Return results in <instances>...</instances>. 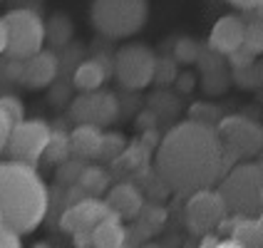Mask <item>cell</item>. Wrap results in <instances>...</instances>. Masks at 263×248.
<instances>
[{
  "instance_id": "25",
  "label": "cell",
  "mask_w": 263,
  "mask_h": 248,
  "mask_svg": "<svg viewBox=\"0 0 263 248\" xmlns=\"http://www.w3.org/2000/svg\"><path fill=\"white\" fill-rule=\"evenodd\" d=\"M82 159H65L60 161V169H58V181L60 184H65V186H70V184H77V179H80V171H82Z\"/></svg>"
},
{
  "instance_id": "7",
  "label": "cell",
  "mask_w": 263,
  "mask_h": 248,
  "mask_svg": "<svg viewBox=\"0 0 263 248\" xmlns=\"http://www.w3.org/2000/svg\"><path fill=\"white\" fill-rule=\"evenodd\" d=\"M157 55L144 43L122 45L112 58V74L124 89H144L154 82Z\"/></svg>"
},
{
  "instance_id": "29",
  "label": "cell",
  "mask_w": 263,
  "mask_h": 248,
  "mask_svg": "<svg viewBox=\"0 0 263 248\" xmlns=\"http://www.w3.org/2000/svg\"><path fill=\"white\" fill-rule=\"evenodd\" d=\"M10 129H13L10 119H8L5 115H3V112H0V151H5V146H8V137H10Z\"/></svg>"
},
{
  "instance_id": "17",
  "label": "cell",
  "mask_w": 263,
  "mask_h": 248,
  "mask_svg": "<svg viewBox=\"0 0 263 248\" xmlns=\"http://www.w3.org/2000/svg\"><path fill=\"white\" fill-rule=\"evenodd\" d=\"M89 243L92 248H124V228L119 219L109 216L102 223H97L89 231Z\"/></svg>"
},
{
  "instance_id": "34",
  "label": "cell",
  "mask_w": 263,
  "mask_h": 248,
  "mask_svg": "<svg viewBox=\"0 0 263 248\" xmlns=\"http://www.w3.org/2000/svg\"><path fill=\"white\" fill-rule=\"evenodd\" d=\"M3 223H5V221H3V214H0V226H3Z\"/></svg>"
},
{
  "instance_id": "26",
  "label": "cell",
  "mask_w": 263,
  "mask_h": 248,
  "mask_svg": "<svg viewBox=\"0 0 263 248\" xmlns=\"http://www.w3.org/2000/svg\"><path fill=\"white\" fill-rule=\"evenodd\" d=\"M243 47L253 52V55H258L263 47V30H261V23L256 20V23H249L246 30H243Z\"/></svg>"
},
{
  "instance_id": "13",
  "label": "cell",
  "mask_w": 263,
  "mask_h": 248,
  "mask_svg": "<svg viewBox=\"0 0 263 248\" xmlns=\"http://www.w3.org/2000/svg\"><path fill=\"white\" fill-rule=\"evenodd\" d=\"M243 30H246V23L238 15H221L209 32V52L229 58L243 45Z\"/></svg>"
},
{
  "instance_id": "5",
  "label": "cell",
  "mask_w": 263,
  "mask_h": 248,
  "mask_svg": "<svg viewBox=\"0 0 263 248\" xmlns=\"http://www.w3.org/2000/svg\"><path fill=\"white\" fill-rule=\"evenodd\" d=\"M3 25L8 35L5 52L17 62L37 55L45 45V20L32 8H13L3 15Z\"/></svg>"
},
{
  "instance_id": "12",
  "label": "cell",
  "mask_w": 263,
  "mask_h": 248,
  "mask_svg": "<svg viewBox=\"0 0 263 248\" xmlns=\"http://www.w3.org/2000/svg\"><path fill=\"white\" fill-rule=\"evenodd\" d=\"M60 72V58L50 50H40L37 55L28 58L20 65V82L30 89H45L55 82Z\"/></svg>"
},
{
  "instance_id": "22",
  "label": "cell",
  "mask_w": 263,
  "mask_h": 248,
  "mask_svg": "<svg viewBox=\"0 0 263 248\" xmlns=\"http://www.w3.org/2000/svg\"><path fill=\"white\" fill-rule=\"evenodd\" d=\"M124 137L122 134H112V131H107L102 134V142H100V154H97V159H115L119 154H124Z\"/></svg>"
},
{
  "instance_id": "24",
  "label": "cell",
  "mask_w": 263,
  "mask_h": 248,
  "mask_svg": "<svg viewBox=\"0 0 263 248\" xmlns=\"http://www.w3.org/2000/svg\"><path fill=\"white\" fill-rule=\"evenodd\" d=\"M191 119L199 122V124H206V127H216L221 119V112L214 107V104H206V102H199L191 107Z\"/></svg>"
},
{
  "instance_id": "21",
  "label": "cell",
  "mask_w": 263,
  "mask_h": 248,
  "mask_svg": "<svg viewBox=\"0 0 263 248\" xmlns=\"http://www.w3.org/2000/svg\"><path fill=\"white\" fill-rule=\"evenodd\" d=\"M43 157L47 161H52V164H60V161L70 159V139H67V134H65V131L52 129L50 142H47V146H45Z\"/></svg>"
},
{
  "instance_id": "1",
  "label": "cell",
  "mask_w": 263,
  "mask_h": 248,
  "mask_svg": "<svg viewBox=\"0 0 263 248\" xmlns=\"http://www.w3.org/2000/svg\"><path fill=\"white\" fill-rule=\"evenodd\" d=\"M229 166L231 161L223 154L216 129L194 119L179 122L164 134L154 159L161 184L184 196L211 189V184H216Z\"/></svg>"
},
{
  "instance_id": "18",
  "label": "cell",
  "mask_w": 263,
  "mask_h": 248,
  "mask_svg": "<svg viewBox=\"0 0 263 248\" xmlns=\"http://www.w3.org/2000/svg\"><path fill=\"white\" fill-rule=\"evenodd\" d=\"M234 228H231V238L238 241L243 248H261L263 243V226L261 216L256 219H241V216H229Z\"/></svg>"
},
{
  "instance_id": "6",
  "label": "cell",
  "mask_w": 263,
  "mask_h": 248,
  "mask_svg": "<svg viewBox=\"0 0 263 248\" xmlns=\"http://www.w3.org/2000/svg\"><path fill=\"white\" fill-rule=\"evenodd\" d=\"M214 129H216V137H219L221 146H223V154L229 157L231 164H236V161H249L261 151L263 131L258 127V122H253L246 115L221 117Z\"/></svg>"
},
{
  "instance_id": "4",
  "label": "cell",
  "mask_w": 263,
  "mask_h": 248,
  "mask_svg": "<svg viewBox=\"0 0 263 248\" xmlns=\"http://www.w3.org/2000/svg\"><path fill=\"white\" fill-rule=\"evenodd\" d=\"M149 0H92L89 23L107 40H127L144 30Z\"/></svg>"
},
{
  "instance_id": "3",
  "label": "cell",
  "mask_w": 263,
  "mask_h": 248,
  "mask_svg": "<svg viewBox=\"0 0 263 248\" xmlns=\"http://www.w3.org/2000/svg\"><path fill=\"white\" fill-rule=\"evenodd\" d=\"M216 194L226 206L229 216L256 219L263 206V166L258 161H236L219 179Z\"/></svg>"
},
{
  "instance_id": "16",
  "label": "cell",
  "mask_w": 263,
  "mask_h": 248,
  "mask_svg": "<svg viewBox=\"0 0 263 248\" xmlns=\"http://www.w3.org/2000/svg\"><path fill=\"white\" fill-rule=\"evenodd\" d=\"M104 80H107V70H104V65L97 58L82 60V62L77 65L74 74H72L74 89H80L82 94H89V92H97V89H102Z\"/></svg>"
},
{
  "instance_id": "28",
  "label": "cell",
  "mask_w": 263,
  "mask_h": 248,
  "mask_svg": "<svg viewBox=\"0 0 263 248\" xmlns=\"http://www.w3.org/2000/svg\"><path fill=\"white\" fill-rule=\"evenodd\" d=\"M0 248H23L20 243V234H15L10 226H0Z\"/></svg>"
},
{
  "instance_id": "23",
  "label": "cell",
  "mask_w": 263,
  "mask_h": 248,
  "mask_svg": "<svg viewBox=\"0 0 263 248\" xmlns=\"http://www.w3.org/2000/svg\"><path fill=\"white\" fill-rule=\"evenodd\" d=\"M0 112L10 119V124H17V122L25 119V104L15 94H3L0 97Z\"/></svg>"
},
{
  "instance_id": "11",
  "label": "cell",
  "mask_w": 263,
  "mask_h": 248,
  "mask_svg": "<svg viewBox=\"0 0 263 248\" xmlns=\"http://www.w3.org/2000/svg\"><path fill=\"white\" fill-rule=\"evenodd\" d=\"M109 216L112 214H109V208H107V204H104L102 199L87 196V199H82L77 204L67 206V211L60 219V226H62V231H67V234H72V236L89 234L97 223H102Z\"/></svg>"
},
{
  "instance_id": "2",
  "label": "cell",
  "mask_w": 263,
  "mask_h": 248,
  "mask_svg": "<svg viewBox=\"0 0 263 248\" xmlns=\"http://www.w3.org/2000/svg\"><path fill=\"white\" fill-rule=\"evenodd\" d=\"M50 191L35 166L23 161L0 164V214L15 234H32L47 216Z\"/></svg>"
},
{
  "instance_id": "33",
  "label": "cell",
  "mask_w": 263,
  "mask_h": 248,
  "mask_svg": "<svg viewBox=\"0 0 263 248\" xmlns=\"http://www.w3.org/2000/svg\"><path fill=\"white\" fill-rule=\"evenodd\" d=\"M32 248H52V246H50V243H45V241H43V243H35Z\"/></svg>"
},
{
  "instance_id": "27",
  "label": "cell",
  "mask_w": 263,
  "mask_h": 248,
  "mask_svg": "<svg viewBox=\"0 0 263 248\" xmlns=\"http://www.w3.org/2000/svg\"><path fill=\"white\" fill-rule=\"evenodd\" d=\"M199 58V43L191 40V37H181L174 47V60L179 62H194Z\"/></svg>"
},
{
  "instance_id": "31",
  "label": "cell",
  "mask_w": 263,
  "mask_h": 248,
  "mask_svg": "<svg viewBox=\"0 0 263 248\" xmlns=\"http://www.w3.org/2000/svg\"><path fill=\"white\" fill-rule=\"evenodd\" d=\"M8 47V35H5V25H3V15H0V55L5 52Z\"/></svg>"
},
{
  "instance_id": "14",
  "label": "cell",
  "mask_w": 263,
  "mask_h": 248,
  "mask_svg": "<svg viewBox=\"0 0 263 248\" xmlns=\"http://www.w3.org/2000/svg\"><path fill=\"white\" fill-rule=\"evenodd\" d=\"M104 204L109 208V214L119 221H132L139 216L142 206H144V199H142V191L137 189L129 181H122V184H115L109 186L107 194H104Z\"/></svg>"
},
{
  "instance_id": "30",
  "label": "cell",
  "mask_w": 263,
  "mask_h": 248,
  "mask_svg": "<svg viewBox=\"0 0 263 248\" xmlns=\"http://www.w3.org/2000/svg\"><path fill=\"white\" fill-rule=\"evenodd\" d=\"M229 3L241 10H258L261 8V0H229Z\"/></svg>"
},
{
  "instance_id": "8",
  "label": "cell",
  "mask_w": 263,
  "mask_h": 248,
  "mask_svg": "<svg viewBox=\"0 0 263 248\" xmlns=\"http://www.w3.org/2000/svg\"><path fill=\"white\" fill-rule=\"evenodd\" d=\"M50 134H52V127L45 119H23V122L13 124L5 149L10 151L13 161H23V164L35 166L43 159Z\"/></svg>"
},
{
  "instance_id": "9",
  "label": "cell",
  "mask_w": 263,
  "mask_h": 248,
  "mask_svg": "<svg viewBox=\"0 0 263 248\" xmlns=\"http://www.w3.org/2000/svg\"><path fill=\"white\" fill-rule=\"evenodd\" d=\"M186 226L189 231L199 236H209L214 228H219L223 219L229 216L226 214V206L221 201V196L211 189H201L189 194V201H186Z\"/></svg>"
},
{
  "instance_id": "10",
  "label": "cell",
  "mask_w": 263,
  "mask_h": 248,
  "mask_svg": "<svg viewBox=\"0 0 263 248\" xmlns=\"http://www.w3.org/2000/svg\"><path fill=\"white\" fill-rule=\"evenodd\" d=\"M119 104L117 97L109 94V92H89L82 94L72 102V119H77V124H89V127H109L115 119H117Z\"/></svg>"
},
{
  "instance_id": "15",
  "label": "cell",
  "mask_w": 263,
  "mask_h": 248,
  "mask_svg": "<svg viewBox=\"0 0 263 248\" xmlns=\"http://www.w3.org/2000/svg\"><path fill=\"white\" fill-rule=\"evenodd\" d=\"M70 154L77 159H97L100 154V142H102V131L97 127H89V124H77L70 134Z\"/></svg>"
},
{
  "instance_id": "19",
  "label": "cell",
  "mask_w": 263,
  "mask_h": 248,
  "mask_svg": "<svg viewBox=\"0 0 263 248\" xmlns=\"http://www.w3.org/2000/svg\"><path fill=\"white\" fill-rule=\"evenodd\" d=\"M77 184H80V189L85 191L87 196L100 199V196H102V194H107V189H109V174L104 171L102 166L89 164V166H82Z\"/></svg>"
},
{
  "instance_id": "20",
  "label": "cell",
  "mask_w": 263,
  "mask_h": 248,
  "mask_svg": "<svg viewBox=\"0 0 263 248\" xmlns=\"http://www.w3.org/2000/svg\"><path fill=\"white\" fill-rule=\"evenodd\" d=\"M70 35H72V25H70V20L65 17V15H52L47 23H45V40H50L52 45H62L70 40Z\"/></svg>"
},
{
  "instance_id": "32",
  "label": "cell",
  "mask_w": 263,
  "mask_h": 248,
  "mask_svg": "<svg viewBox=\"0 0 263 248\" xmlns=\"http://www.w3.org/2000/svg\"><path fill=\"white\" fill-rule=\"evenodd\" d=\"M214 248H243L238 241H234V238H226V241H216V246Z\"/></svg>"
}]
</instances>
